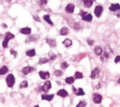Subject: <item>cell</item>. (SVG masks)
<instances>
[{
	"label": "cell",
	"mask_w": 120,
	"mask_h": 107,
	"mask_svg": "<svg viewBox=\"0 0 120 107\" xmlns=\"http://www.w3.org/2000/svg\"><path fill=\"white\" fill-rule=\"evenodd\" d=\"M68 67H69V64H68L67 62H63L61 63V64H60V68H61L63 70H65Z\"/></svg>",
	"instance_id": "4dcf8cb0"
},
{
	"label": "cell",
	"mask_w": 120,
	"mask_h": 107,
	"mask_svg": "<svg viewBox=\"0 0 120 107\" xmlns=\"http://www.w3.org/2000/svg\"><path fill=\"white\" fill-rule=\"evenodd\" d=\"M117 16L118 18H120V11L117 13Z\"/></svg>",
	"instance_id": "b9f144b4"
},
{
	"label": "cell",
	"mask_w": 120,
	"mask_h": 107,
	"mask_svg": "<svg viewBox=\"0 0 120 107\" xmlns=\"http://www.w3.org/2000/svg\"><path fill=\"white\" fill-rule=\"evenodd\" d=\"M75 95H76L77 96H84V95H85V93L84 92V90H83L82 88H79L77 89V91L76 92Z\"/></svg>",
	"instance_id": "d4e9b609"
},
{
	"label": "cell",
	"mask_w": 120,
	"mask_h": 107,
	"mask_svg": "<svg viewBox=\"0 0 120 107\" xmlns=\"http://www.w3.org/2000/svg\"><path fill=\"white\" fill-rule=\"evenodd\" d=\"M86 105H87L86 102L84 101V100H82V101L79 102V103L77 105V107H86Z\"/></svg>",
	"instance_id": "1f68e13d"
},
{
	"label": "cell",
	"mask_w": 120,
	"mask_h": 107,
	"mask_svg": "<svg viewBox=\"0 0 120 107\" xmlns=\"http://www.w3.org/2000/svg\"><path fill=\"white\" fill-rule=\"evenodd\" d=\"M117 83H118L119 84H120V78H119V79L117 80Z\"/></svg>",
	"instance_id": "f6af8a7d"
},
{
	"label": "cell",
	"mask_w": 120,
	"mask_h": 107,
	"mask_svg": "<svg viewBox=\"0 0 120 107\" xmlns=\"http://www.w3.org/2000/svg\"><path fill=\"white\" fill-rule=\"evenodd\" d=\"M82 20L86 22H91V20H93V16L91 13H88L82 18Z\"/></svg>",
	"instance_id": "ffe728a7"
},
{
	"label": "cell",
	"mask_w": 120,
	"mask_h": 107,
	"mask_svg": "<svg viewBox=\"0 0 120 107\" xmlns=\"http://www.w3.org/2000/svg\"><path fill=\"white\" fill-rule=\"evenodd\" d=\"M92 99H93V101H94V102L95 104H101V102H102L103 97H102V96L101 95L95 93V94L93 95Z\"/></svg>",
	"instance_id": "5b68a950"
},
{
	"label": "cell",
	"mask_w": 120,
	"mask_h": 107,
	"mask_svg": "<svg viewBox=\"0 0 120 107\" xmlns=\"http://www.w3.org/2000/svg\"><path fill=\"white\" fill-rule=\"evenodd\" d=\"M101 74V69L98 67H96L94 68L91 74V78L92 79H96L100 76Z\"/></svg>",
	"instance_id": "277c9868"
},
{
	"label": "cell",
	"mask_w": 120,
	"mask_h": 107,
	"mask_svg": "<svg viewBox=\"0 0 120 107\" xmlns=\"http://www.w3.org/2000/svg\"><path fill=\"white\" fill-rule=\"evenodd\" d=\"M6 84H7L8 87L12 88L15 84V77H14V76L13 74H8L6 78Z\"/></svg>",
	"instance_id": "3957f363"
},
{
	"label": "cell",
	"mask_w": 120,
	"mask_h": 107,
	"mask_svg": "<svg viewBox=\"0 0 120 107\" xmlns=\"http://www.w3.org/2000/svg\"><path fill=\"white\" fill-rule=\"evenodd\" d=\"M10 53H11L13 55H14V57H15V58L17 57L18 53H17V52H16L15 50H13V49H11V50H10Z\"/></svg>",
	"instance_id": "d590c367"
},
{
	"label": "cell",
	"mask_w": 120,
	"mask_h": 107,
	"mask_svg": "<svg viewBox=\"0 0 120 107\" xmlns=\"http://www.w3.org/2000/svg\"><path fill=\"white\" fill-rule=\"evenodd\" d=\"M74 29H76V30H79L81 29V25L79 24V23H75L74 25Z\"/></svg>",
	"instance_id": "e575fe53"
},
{
	"label": "cell",
	"mask_w": 120,
	"mask_h": 107,
	"mask_svg": "<svg viewBox=\"0 0 120 107\" xmlns=\"http://www.w3.org/2000/svg\"><path fill=\"white\" fill-rule=\"evenodd\" d=\"M39 2H40V4H41V6H43V5H45V4H46V3H47V1H40Z\"/></svg>",
	"instance_id": "ab89813d"
},
{
	"label": "cell",
	"mask_w": 120,
	"mask_h": 107,
	"mask_svg": "<svg viewBox=\"0 0 120 107\" xmlns=\"http://www.w3.org/2000/svg\"><path fill=\"white\" fill-rule=\"evenodd\" d=\"M49 62V59H47L46 57H41L39 60V64H43L45 63H47Z\"/></svg>",
	"instance_id": "f1b7e54d"
},
{
	"label": "cell",
	"mask_w": 120,
	"mask_h": 107,
	"mask_svg": "<svg viewBox=\"0 0 120 107\" xmlns=\"http://www.w3.org/2000/svg\"><path fill=\"white\" fill-rule=\"evenodd\" d=\"M94 53L96 55H101L103 53V49L101 46H97L94 48Z\"/></svg>",
	"instance_id": "2e32d148"
},
{
	"label": "cell",
	"mask_w": 120,
	"mask_h": 107,
	"mask_svg": "<svg viewBox=\"0 0 120 107\" xmlns=\"http://www.w3.org/2000/svg\"><path fill=\"white\" fill-rule=\"evenodd\" d=\"M31 32H32V29L30 27H24V28L20 29V32L21 34H25V35L30 34H31Z\"/></svg>",
	"instance_id": "7c38bea8"
},
{
	"label": "cell",
	"mask_w": 120,
	"mask_h": 107,
	"mask_svg": "<svg viewBox=\"0 0 120 107\" xmlns=\"http://www.w3.org/2000/svg\"><path fill=\"white\" fill-rule=\"evenodd\" d=\"M87 43H88V44H89L90 46H92L94 44L95 41L93 40V39H87Z\"/></svg>",
	"instance_id": "836d02e7"
},
{
	"label": "cell",
	"mask_w": 120,
	"mask_h": 107,
	"mask_svg": "<svg viewBox=\"0 0 120 107\" xmlns=\"http://www.w3.org/2000/svg\"><path fill=\"white\" fill-rule=\"evenodd\" d=\"M54 97L53 95H41V100H46L48 102H51Z\"/></svg>",
	"instance_id": "8fae6325"
},
{
	"label": "cell",
	"mask_w": 120,
	"mask_h": 107,
	"mask_svg": "<svg viewBox=\"0 0 120 107\" xmlns=\"http://www.w3.org/2000/svg\"><path fill=\"white\" fill-rule=\"evenodd\" d=\"M39 74L41 78L43 79V80L48 79L49 78V76H50V74H49V71H41L39 72Z\"/></svg>",
	"instance_id": "9c48e42d"
},
{
	"label": "cell",
	"mask_w": 120,
	"mask_h": 107,
	"mask_svg": "<svg viewBox=\"0 0 120 107\" xmlns=\"http://www.w3.org/2000/svg\"><path fill=\"white\" fill-rule=\"evenodd\" d=\"M103 8L102 6H96L95 9H94V13L96 15V17L99 18L101 17L102 13H103Z\"/></svg>",
	"instance_id": "ba28073f"
},
{
	"label": "cell",
	"mask_w": 120,
	"mask_h": 107,
	"mask_svg": "<svg viewBox=\"0 0 120 107\" xmlns=\"http://www.w3.org/2000/svg\"><path fill=\"white\" fill-rule=\"evenodd\" d=\"M110 11L115 12L117 10H120V5L119 4H112L110 7L109 8Z\"/></svg>",
	"instance_id": "5bb4252c"
},
{
	"label": "cell",
	"mask_w": 120,
	"mask_h": 107,
	"mask_svg": "<svg viewBox=\"0 0 120 107\" xmlns=\"http://www.w3.org/2000/svg\"><path fill=\"white\" fill-rule=\"evenodd\" d=\"M44 20H45V21H46L49 25H53V22L51 21V20L50 19V15H44Z\"/></svg>",
	"instance_id": "cb8c5ba5"
},
{
	"label": "cell",
	"mask_w": 120,
	"mask_h": 107,
	"mask_svg": "<svg viewBox=\"0 0 120 107\" xmlns=\"http://www.w3.org/2000/svg\"><path fill=\"white\" fill-rule=\"evenodd\" d=\"M54 74H55V75L56 76H58V77L62 76L63 75V72L61 70H56L55 72H54Z\"/></svg>",
	"instance_id": "d6a6232c"
},
{
	"label": "cell",
	"mask_w": 120,
	"mask_h": 107,
	"mask_svg": "<svg viewBox=\"0 0 120 107\" xmlns=\"http://www.w3.org/2000/svg\"><path fill=\"white\" fill-rule=\"evenodd\" d=\"M100 87H101V85H100V83H99L98 85H97V86H96V88H97V89H99V88H100Z\"/></svg>",
	"instance_id": "7bdbcfd3"
},
{
	"label": "cell",
	"mask_w": 120,
	"mask_h": 107,
	"mask_svg": "<svg viewBox=\"0 0 120 107\" xmlns=\"http://www.w3.org/2000/svg\"><path fill=\"white\" fill-rule=\"evenodd\" d=\"M36 55V52L34 49H31L26 52V55L28 57H34Z\"/></svg>",
	"instance_id": "44dd1931"
},
{
	"label": "cell",
	"mask_w": 120,
	"mask_h": 107,
	"mask_svg": "<svg viewBox=\"0 0 120 107\" xmlns=\"http://www.w3.org/2000/svg\"><path fill=\"white\" fill-rule=\"evenodd\" d=\"M86 14H88V13H87L86 12L84 11H80V15H81V16H82V18H83L84 16H85Z\"/></svg>",
	"instance_id": "74e56055"
},
{
	"label": "cell",
	"mask_w": 120,
	"mask_h": 107,
	"mask_svg": "<svg viewBox=\"0 0 120 107\" xmlns=\"http://www.w3.org/2000/svg\"><path fill=\"white\" fill-rule=\"evenodd\" d=\"M83 3L84 4V6L86 8H91L94 4V1L93 0H84L83 1Z\"/></svg>",
	"instance_id": "e0dca14e"
},
{
	"label": "cell",
	"mask_w": 120,
	"mask_h": 107,
	"mask_svg": "<svg viewBox=\"0 0 120 107\" xmlns=\"http://www.w3.org/2000/svg\"><path fill=\"white\" fill-rule=\"evenodd\" d=\"M28 86V83H27V81H22L20 83V86L19 87L20 88H27Z\"/></svg>",
	"instance_id": "f546056e"
},
{
	"label": "cell",
	"mask_w": 120,
	"mask_h": 107,
	"mask_svg": "<svg viewBox=\"0 0 120 107\" xmlns=\"http://www.w3.org/2000/svg\"><path fill=\"white\" fill-rule=\"evenodd\" d=\"M14 37H15L14 34H11V32H6V34H5L4 40V41H3V43H2V46H3V47H4V48H7V47H8V41H9L10 40H11V39H14Z\"/></svg>",
	"instance_id": "7a4b0ae2"
},
{
	"label": "cell",
	"mask_w": 120,
	"mask_h": 107,
	"mask_svg": "<svg viewBox=\"0 0 120 107\" xmlns=\"http://www.w3.org/2000/svg\"><path fill=\"white\" fill-rule=\"evenodd\" d=\"M113 56V51L111 49V48L108 46H107L105 48L104 53H103L102 56H101V59L104 62L105 60H107L108 58H111Z\"/></svg>",
	"instance_id": "6da1fadb"
},
{
	"label": "cell",
	"mask_w": 120,
	"mask_h": 107,
	"mask_svg": "<svg viewBox=\"0 0 120 107\" xmlns=\"http://www.w3.org/2000/svg\"><path fill=\"white\" fill-rule=\"evenodd\" d=\"M34 107H39L38 105H36V106H34Z\"/></svg>",
	"instance_id": "bcb514c9"
},
{
	"label": "cell",
	"mask_w": 120,
	"mask_h": 107,
	"mask_svg": "<svg viewBox=\"0 0 120 107\" xmlns=\"http://www.w3.org/2000/svg\"><path fill=\"white\" fill-rule=\"evenodd\" d=\"M33 18H34L36 21H38V22H40V20H41L40 18H39L37 15H34V16H33Z\"/></svg>",
	"instance_id": "f35d334b"
},
{
	"label": "cell",
	"mask_w": 120,
	"mask_h": 107,
	"mask_svg": "<svg viewBox=\"0 0 120 107\" xmlns=\"http://www.w3.org/2000/svg\"><path fill=\"white\" fill-rule=\"evenodd\" d=\"M84 77L82 73L79 72V71H76L75 74V76H74V78L75 79H82Z\"/></svg>",
	"instance_id": "7402d4cb"
},
{
	"label": "cell",
	"mask_w": 120,
	"mask_h": 107,
	"mask_svg": "<svg viewBox=\"0 0 120 107\" xmlns=\"http://www.w3.org/2000/svg\"><path fill=\"white\" fill-rule=\"evenodd\" d=\"M49 57L51 61H53L56 59V55L55 53H53V52H50L49 53Z\"/></svg>",
	"instance_id": "83f0119b"
},
{
	"label": "cell",
	"mask_w": 120,
	"mask_h": 107,
	"mask_svg": "<svg viewBox=\"0 0 120 107\" xmlns=\"http://www.w3.org/2000/svg\"><path fill=\"white\" fill-rule=\"evenodd\" d=\"M33 71H34V68L30 66H27V67H25L24 68H22V72L24 75H28L29 74H30L31 72H32Z\"/></svg>",
	"instance_id": "52a82bcc"
},
{
	"label": "cell",
	"mask_w": 120,
	"mask_h": 107,
	"mask_svg": "<svg viewBox=\"0 0 120 107\" xmlns=\"http://www.w3.org/2000/svg\"><path fill=\"white\" fill-rule=\"evenodd\" d=\"M2 26H3V27H4V28H6V27H7V25H4V24H3V25H2Z\"/></svg>",
	"instance_id": "ee69618b"
},
{
	"label": "cell",
	"mask_w": 120,
	"mask_h": 107,
	"mask_svg": "<svg viewBox=\"0 0 120 107\" xmlns=\"http://www.w3.org/2000/svg\"><path fill=\"white\" fill-rule=\"evenodd\" d=\"M75 5L72 4H69L67 5V6L65 7V11L67 13H74V11H75Z\"/></svg>",
	"instance_id": "30bf717a"
},
{
	"label": "cell",
	"mask_w": 120,
	"mask_h": 107,
	"mask_svg": "<svg viewBox=\"0 0 120 107\" xmlns=\"http://www.w3.org/2000/svg\"><path fill=\"white\" fill-rule=\"evenodd\" d=\"M68 33H69V29L66 27H62V29L60 30V34L61 36H65V35L68 34Z\"/></svg>",
	"instance_id": "ac0fdd59"
},
{
	"label": "cell",
	"mask_w": 120,
	"mask_h": 107,
	"mask_svg": "<svg viewBox=\"0 0 120 107\" xmlns=\"http://www.w3.org/2000/svg\"><path fill=\"white\" fill-rule=\"evenodd\" d=\"M51 88V81H47L45 82L44 86L41 87V90L44 91V93H48Z\"/></svg>",
	"instance_id": "8992f818"
},
{
	"label": "cell",
	"mask_w": 120,
	"mask_h": 107,
	"mask_svg": "<svg viewBox=\"0 0 120 107\" xmlns=\"http://www.w3.org/2000/svg\"><path fill=\"white\" fill-rule=\"evenodd\" d=\"M72 90L74 91V93H76V92L77 91V89H75V87H72Z\"/></svg>",
	"instance_id": "60d3db41"
},
{
	"label": "cell",
	"mask_w": 120,
	"mask_h": 107,
	"mask_svg": "<svg viewBox=\"0 0 120 107\" xmlns=\"http://www.w3.org/2000/svg\"><path fill=\"white\" fill-rule=\"evenodd\" d=\"M57 95H58V96H60V97H68L69 95H68V93L65 90H64V89H61V90H60L58 93H57Z\"/></svg>",
	"instance_id": "9a60e30c"
},
{
	"label": "cell",
	"mask_w": 120,
	"mask_h": 107,
	"mask_svg": "<svg viewBox=\"0 0 120 107\" xmlns=\"http://www.w3.org/2000/svg\"><path fill=\"white\" fill-rule=\"evenodd\" d=\"M115 63L120 62V55L116 56V57H115Z\"/></svg>",
	"instance_id": "8d00e7d4"
},
{
	"label": "cell",
	"mask_w": 120,
	"mask_h": 107,
	"mask_svg": "<svg viewBox=\"0 0 120 107\" xmlns=\"http://www.w3.org/2000/svg\"><path fill=\"white\" fill-rule=\"evenodd\" d=\"M37 40V37H35V36L32 35V36H30V37H28L25 42H26V43H27L31 41H36Z\"/></svg>",
	"instance_id": "484cf974"
},
{
	"label": "cell",
	"mask_w": 120,
	"mask_h": 107,
	"mask_svg": "<svg viewBox=\"0 0 120 107\" xmlns=\"http://www.w3.org/2000/svg\"><path fill=\"white\" fill-rule=\"evenodd\" d=\"M46 43L51 48L56 47V41L54 39H46Z\"/></svg>",
	"instance_id": "4fadbf2b"
},
{
	"label": "cell",
	"mask_w": 120,
	"mask_h": 107,
	"mask_svg": "<svg viewBox=\"0 0 120 107\" xmlns=\"http://www.w3.org/2000/svg\"><path fill=\"white\" fill-rule=\"evenodd\" d=\"M65 81L68 84H72L74 83V81H75V78H74V77H72V76L68 77V78H65Z\"/></svg>",
	"instance_id": "4316f807"
},
{
	"label": "cell",
	"mask_w": 120,
	"mask_h": 107,
	"mask_svg": "<svg viewBox=\"0 0 120 107\" xmlns=\"http://www.w3.org/2000/svg\"><path fill=\"white\" fill-rule=\"evenodd\" d=\"M8 69L7 68V67L6 66H2L0 68V75H4L5 74H6L8 72Z\"/></svg>",
	"instance_id": "603a6c76"
},
{
	"label": "cell",
	"mask_w": 120,
	"mask_h": 107,
	"mask_svg": "<svg viewBox=\"0 0 120 107\" xmlns=\"http://www.w3.org/2000/svg\"><path fill=\"white\" fill-rule=\"evenodd\" d=\"M63 44L66 47V48H70L72 45V41L69 39H65L63 42Z\"/></svg>",
	"instance_id": "d6986e66"
}]
</instances>
